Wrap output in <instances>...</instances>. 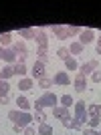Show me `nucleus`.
I'll return each instance as SVG.
<instances>
[{
	"mask_svg": "<svg viewBox=\"0 0 101 135\" xmlns=\"http://www.w3.org/2000/svg\"><path fill=\"white\" fill-rule=\"evenodd\" d=\"M97 55H99V56H101V46H97Z\"/></svg>",
	"mask_w": 101,
	"mask_h": 135,
	"instance_id": "nucleus-41",
	"label": "nucleus"
},
{
	"mask_svg": "<svg viewBox=\"0 0 101 135\" xmlns=\"http://www.w3.org/2000/svg\"><path fill=\"white\" fill-rule=\"evenodd\" d=\"M97 69H99V62L93 59V61H89V62H83V65H79V73L87 77V75H91L93 71H97Z\"/></svg>",
	"mask_w": 101,
	"mask_h": 135,
	"instance_id": "nucleus-5",
	"label": "nucleus"
},
{
	"mask_svg": "<svg viewBox=\"0 0 101 135\" xmlns=\"http://www.w3.org/2000/svg\"><path fill=\"white\" fill-rule=\"evenodd\" d=\"M57 56H59L61 61H67L69 56H71V52H69L67 46H59V49H57Z\"/></svg>",
	"mask_w": 101,
	"mask_h": 135,
	"instance_id": "nucleus-25",
	"label": "nucleus"
},
{
	"mask_svg": "<svg viewBox=\"0 0 101 135\" xmlns=\"http://www.w3.org/2000/svg\"><path fill=\"white\" fill-rule=\"evenodd\" d=\"M81 30H83L81 26H73V24H71V26H67V32H69V36H75V34H81Z\"/></svg>",
	"mask_w": 101,
	"mask_h": 135,
	"instance_id": "nucleus-32",
	"label": "nucleus"
},
{
	"mask_svg": "<svg viewBox=\"0 0 101 135\" xmlns=\"http://www.w3.org/2000/svg\"><path fill=\"white\" fill-rule=\"evenodd\" d=\"M34 42L39 45V49H40V46H47V45H49V36H47V32L39 30V32L34 34Z\"/></svg>",
	"mask_w": 101,
	"mask_h": 135,
	"instance_id": "nucleus-14",
	"label": "nucleus"
},
{
	"mask_svg": "<svg viewBox=\"0 0 101 135\" xmlns=\"http://www.w3.org/2000/svg\"><path fill=\"white\" fill-rule=\"evenodd\" d=\"M33 121H39V125H40V123H47V115H45V111H34Z\"/></svg>",
	"mask_w": 101,
	"mask_h": 135,
	"instance_id": "nucleus-28",
	"label": "nucleus"
},
{
	"mask_svg": "<svg viewBox=\"0 0 101 135\" xmlns=\"http://www.w3.org/2000/svg\"><path fill=\"white\" fill-rule=\"evenodd\" d=\"M24 135H36V131H34V127H33V125H28L26 129H24Z\"/></svg>",
	"mask_w": 101,
	"mask_h": 135,
	"instance_id": "nucleus-37",
	"label": "nucleus"
},
{
	"mask_svg": "<svg viewBox=\"0 0 101 135\" xmlns=\"http://www.w3.org/2000/svg\"><path fill=\"white\" fill-rule=\"evenodd\" d=\"M36 135H53V125L50 123H40L39 129H36Z\"/></svg>",
	"mask_w": 101,
	"mask_h": 135,
	"instance_id": "nucleus-19",
	"label": "nucleus"
},
{
	"mask_svg": "<svg viewBox=\"0 0 101 135\" xmlns=\"http://www.w3.org/2000/svg\"><path fill=\"white\" fill-rule=\"evenodd\" d=\"M97 46H101V34H99V40H97Z\"/></svg>",
	"mask_w": 101,
	"mask_h": 135,
	"instance_id": "nucleus-42",
	"label": "nucleus"
},
{
	"mask_svg": "<svg viewBox=\"0 0 101 135\" xmlns=\"http://www.w3.org/2000/svg\"><path fill=\"white\" fill-rule=\"evenodd\" d=\"M30 73H33V77H34L36 81L43 79V77H45V65H43V62H39V61H34L33 69H30Z\"/></svg>",
	"mask_w": 101,
	"mask_h": 135,
	"instance_id": "nucleus-10",
	"label": "nucleus"
},
{
	"mask_svg": "<svg viewBox=\"0 0 101 135\" xmlns=\"http://www.w3.org/2000/svg\"><path fill=\"white\" fill-rule=\"evenodd\" d=\"M28 125H33V115L26 113V111H20V113H18V121L12 125V129L16 131V133H20V131L26 129Z\"/></svg>",
	"mask_w": 101,
	"mask_h": 135,
	"instance_id": "nucleus-1",
	"label": "nucleus"
},
{
	"mask_svg": "<svg viewBox=\"0 0 101 135\" xmlns=\"http://www.w3.org/2000/svg\"><path fill=\"white\" fill-rule=\"evenodd\" d=\"M63 62H65V69H67V71H79V61L75 56H69L67 61H63Z\"/></svg>",
	"mask_w": 101,
	"mask_h": 135,
	"instance_id": "nucleus-17",
	"label": "nucleus"
},
{
	"mask_svg": "<svg viewBox=\"0 0 101 135\" xmlns=\"http://www.w3.org/2000/svg\"><path fill=\"white\" fill-rule=\"evenodd\" d=\"M10 42H12V34L10 32H2L0 34V46H2V49H8Z\"/></svg>",
	"mask_w": 101,
	"mask_h": 135,
	"instance_id": "nucleus-24",
	"label": "nucleus"
},
{
	"mask_svg": "<svg viewBox=\"0 0 101 135\" xmlns=\"http://www.w3.org/2000/svg\"><path fill=\"white\" fill-rule=\"evenodd\" d=\"M8 91H10V83L8 81H0V95L8 97Z\"/></svg>",
	"mask_w": 101,
	"mask_h": 135,
	"instance_id": "nucleus-29",
	"label": "nucleus"
},
{
	"mask_svg": "<svg viewBox=\"0 0 101 135\" xmlns=\"http://www.w3.org/2000/svg\"><path fill=\"white\" fill-rule=\"evenodd\" d=\"M16 105H18V111H26V113H30V101H28L24 95H18L16 97Z\"/></svg>",
	"mask_w": 101,
	"mask_h": 135,
	"instance_id": "nucleus-12",
	"label": "nucleus"
},
{
	"mask_svg": "<svg viewBox=\"0 0 101 135\" xmlns=\"http://www.w3.org/2000/svg\"><path fill=\"white\" fill-rule=\"evenodd\" d=\"M85 105H87V103H85L83 99H81V101H75V105H73V107H75V117L87 123V121H89V115H87V107H85Z\"/></svg>",
	"mask_w": 101,
	"mask_h": 135,
	"instance_id": "nucleus-3",
	"label": "nucleus"
},
{
	"mask_svg": "<svg viewBox=\"0 0 101 135\" xmlns=\"http://www.w3.org/2000/svg\"><path fill=\"white\" fill-rule=\"evenodd\" d=\"M36 56H39V59H36L39 62L47 65V62H49V51H47V46H40L39 51H36Z\"/></svg>",
	"mask_w": 101,
	"mask_h": 135,
	"instance_id": "nucleus-16",
	"label": "nucleus"
},
{
	"mask_svg": "<svg viewBox=\"0 0 101 135\" xmlns=\"http://www.w3.org/2000/svg\"><path fill=\"white\" fill-rule=\"evenodd\" d=\"M36 101L43 105V109H45V107H57V105H59V97H57L53 91H45Z\"/></svg>",
	"mask_w": 101,
	"mask_h": 135,
	"instance_id": "nucleus-2",
	"label": "nucleus"
},
{
	"mask_svg": "<svg viewBox=\"0 0 101 135\" xmlns=\"http://www.w3.org/2000/svg\"><path fill=\"white\" fill-rule=\"evenodd\" d=\"M99 135H101V131H99Z\"/></svg>",
	"mask_w": 101,
	"mask_h": 135,
	"instance_id": "nucleus-43",
	"label": "nucleus"
},
{
	"mask_svg": "<svg viewBox=\"0 0 101 135\" xmlns=\"http://www.w3.org/2000/svg\"><path fill=\"white\" fill-rule=\"evenodd\" d=\"M12 51L16 52V55H26V45H24L22 40H16V42L12 45Z\"/></svg>",
	"mask_w": 101,
	"mask_h": 135,
	"instance_id": "nucleus-23",
	"label": "nucleus"
},
{
	"mask_svg": "<svg viewBox=\"0 0 101 135\" xmlns=\"http://www.w3.org/2000/svg\"><path fill=\"white\" fill-rule=\"evenodd\" d=\"M26 61V55H18V62H24Z\"/></svg>",
	"mask_w": 101,
	"mask_h": 135,
	"instance_id": "nucleus-39",
	"label": "nucleus"
},
{
	"mask_svg": "<svg viewBox=\"0 0 101 135\" xmlns=\"http://www.w3.org/2000/svg\"><path fill=\"white\" fill-rule=\"evenodd\" d=\"M36 83H39L40 89H47V91H49V89H50V85H53V79H49V77H43V79H39Z\"/></svg>",
	"mask_w": 101,
	"mask_h": 135,
	"instance_id": "nucleus-27",
	"label": "nucleus"
},
{
	"mask_svg": "<svg viewBox=\"0 0 101 135\" xmlns=\"http://www.w3.org/2000/svg\"><path fill=\"white\" fill-rule=\"evenodd\" d=\"M83 135H99V131H97V129H89V127H87V129H83Z\"/></svg>",
	"mask_w": 101,
	"mask_h": 135,
	"instance_id": "nucleus-36",
	"label": "nucleus"
},
{
	"mask_svg": "<svg viewBox=\"0 0 101 135\" xmlns=\"http://www.w3.org/2000/svg\"><path fill=\"white\" fill-rule=\"evenodd\" d=\"M33 87H34V79H30V77H22V79L18 81V91H22V93L30 91Z\"/></svg>",
	"mask_w": 101,
	"mask_h": 135,
	"instance_id": "nucleus-11",
	"label": "nucleus"
},
{
	"mask_svg": "<svg viewBox=\"0 0 101 135\" xmlns=\"http://www.w3.org/2000/svg\"><path fill=\"white\" fill-rule=\"evenodd\" d=\"M14 75H18V77H20V79H22L24 75L28 73V69H26V65H24V62H16V65H14Z\"/></svg>",
	"mask_w": 101,
	"mask_h": 135,
	"instance_id": "nucleus-21",
	"label": "nucleus"
},
{
	"mask_svg": "<svg viewBox=\"0 0 101 135\" xmlns=\"http://www.w3.org/2000/svg\"><path fill=\"white\" fill-rule=\"evenodd\" d=\"M83 125H85V121H81V119H77V117H73V119H71V129H85V127H83Z\"/></svg>",
	"mask_w": 101,
	"mask_h": 135,
	"instance_id": "nucleus-30",
	"label": "nucleus"
},
{
	"mask_svg": "<svg viewBox=\"0 0 101 135\" xmlns=\"http://www.w3.org/2000/svg\"><path fill=\"white\" fill-rule=\"evenodd\" d=\"M73 87H75V91L83 93V91L87 89V77L81 75V73H77V77H75V81H73Z\"/></svg>",
	"mask_w": 101,
	"mask_h": 135,
	"instance_id": "nucleus-8",
	"label": "nucleus"
},
{
	"mask_svg": "<svg viewBox=\"0 0 101 135\" xmlns=\"http://www.w3.org/2000/svg\"><path fill=\"white\" fill-rule=\"evenodd\" d=\"M18 34H20V36H22V38H34V28H20V30H18Z\"/></svg>",
	"mask_w": 101,
	"mask_h": 135,
	"instance_id": "nucleus-26",
	"label": "nucleus"
},
{
	"mask_svg": "<svg viewBox=\"0 0 101 135\" xmlns=\"http://www.w3.org/2000/svg\"><path fill=\"white\" fill-rule=\"evenodd\" d=\"M71 115H67V117H63V119H59V121H61V125L63 127H65V129H71Z\"/></svg>",
	"mask_w": 101,
	"mask_h": 135,
	"instance_id": "nucleus-33",
	"label": "nucleus"
},
{
	"mask_svg": "<svg viewBox=\"0 0 101 135\" xmlns=\"http://www.w3.org/2000/svg\"><path fill=\"white\" fill-rule=\"evenodd\" d=\"M93 40H95V30L93 28H83L81 34H79V42L85 46V45H89V42H93Z\"/></svg>",
	"mask_w": 101,
	"mask_h": 135,
	"instance_id": "nucleus-4",
	"label": "nucleus"
},
{
	"mask_svg": "<svg viewBox=\"0 0 101 135\" xmlns=\"http://www.w3.org/2000/svg\"><path fill=\"white\" fill-rule=\"evenodd\" d=\"M18 113H20V111H10V113H8V119L12 121V125L18 121Z\"/></svg>",
	"mask_w": 101,
	"mask_h": 135,
	"instance_id": "nucleus-35",
	"label": "nucleus"
},
{
	"mask_svg": "<svg viewBox=\"0 0 101 135\" xmlns=\"http://www.w3.org/2000/svg\"><path fill=\"white\" fill-rule=\"evenodd\" d=\"M89 129H97L99 127V123H101V117H89Z\"/></svg>",
	"mask_w": 101,
	"mask_h": 135,
	"instance_id": "nucleus-31",
	"label": "nucleus"
},
{
	"mask_svg": "<svg viewBox=\"0 0 101 135\" xmlns=\"http://www.w3.org/2000/svg\"><path fill=\"white\" fill-rule=\"evenodd\" d=\"M0 81H2V79H0Z\"/></svg>",
	"mask_w": 101,
	"mask_h": 135,
	"instance_id": "nucleus-44",
	"label": "nucleus"
},
{
	"mask_svg": "<svg viewBox=\"0 0 101 135\" xmlns=\"http://www.w3.org/2000/svg\"><path fill=\"white\" fill-rule=\"evenodd\" d=\"M71 83V77H69L67 71H61V73H55L53 77V85H63V87H67Z\"/></svg>",
	"mask_w": 101,
	"mask_h": 135,
	"instance_id": "nucleus-7",
	"label": "nucleus"
},
{
	"mask_svg": "<svg viewBox=\"0 0 101 135\" xmlns=\"http://www.w3.org/2000/svg\"><path fill=\"white\" fill-rule=\"evenodd\" d=\"M2 56H4V49L0 46V61H2Z\"/></svg>",
	"mask_w": 101,
	"mask_h": 135,
	"instance_id": "nucleus-40",
	"label": "nucleus"
},
{
	"mask_svg": "<svg viewBox=\"0 0 101 135\" xmlns=\"http://www.w3.org/2000/svg\"><path fill=\"white\" fill-rule=\"evenodd\" d=\"M6 103H8V97H2V95H0V105H6Z\"/></svg>",
	"mask_w": 101,
	"mask_h": 135,
	"instance_id": "nucleus-38",
	"label": "nucleus"
},
{
	"mask_svg": "<svg viewBox=\"0 0 101 135\" xmlns=\"http://www.w3.org/2000/svg\"><path fill=\"white\" fill-rule=\"evenodd\" d=\"M2 61L6 62V65H10V67H14L18 62V55L14 51H12V46H8V49H4V56H2Z\"/></svg>",
	"mask_w": 101,
	"mask_h": 135,
	"instance_id": "nucleus-6",
	"label": "nucleus"
},
{
	"mask_svg": "<svg viewBox=\"0 0 101 135\" xmlns=\"http://www.w3.org/2000/svg\"><path fill=\"white\" fill-rule=\"evenodd\" d=\"M87 115H89V117H101V105H99V103H95V105H89V109H87Z\"/></svg>",
	"mask_w": 101,
	"mask_h": 135,
	"instance_id": "nucleus-22",
	"label": "nucleus"
},
{
	"mask_svg": "<svg viewBox=\"0 0 101 135\" xmlns=\"http://www.w3.org/2000/svg\"><path fill=\"white\" fill-rule=\"evenodd\" d=\"M50 30L57 34V38L59 40H67L69 38V32H67V26H61V24H53Z\"/></svg>",
	"mask_w": 101,
	"mask_h": 135,
	"instance_id": "nucleus-9",
	"label": "nucleus"
},
{
	"mask_svg": "<svg viewBox=\"0 0 101 135\" xmlns=\"http://www.w3.org/2000/svg\"><path fill=\"white\" fill-rule=\"evenodd\" d=\"M59 105H61V107H71V105H75V99L71 95H67V93H65V95L63 97H59Z\"/></svg>",
	"mask_w": 101,
	"mask_h": 135,
	"instance_id": "nucleus-18",
	"label": "nucleus"
},
{
	"mask_svg": "<svg viewBox=\"0 0 101 135\" xmlns=\"http://www.w3.org/2000/svg\"><path fill=\"white\" fill-rule=\"evenodd\" d=\"M10 77H14V69H12L10 65H6V67L0 71V79H2V81H8Z\"/></svg>",
	"mask_w": 101,
	"mask_h": 135,
	"instance_id": "nucleus-20",
	"label": "nucleus"
},
{
	"mask_svg": "<svg viewBox=\"0 0 101 135\" xmlns=\"http://www.w3.org/2000/svg\"><path fill=\"white\" fill-rule=\"evenodd\" d=\"M53 115H55L57 119H63V117H67V115H71L69 113L67 107H61V105H57V107H53Z\"/></svg>",
	"mask_w": 101,
	"mask_h": 135,
	"instance_id": "nucleus-15",
	"label": "nucleus"
},
{
	"mask_svg": "<svg viewBox=\"0 0 101 135\" xmlns=\"http://www.w3.org/2000/svg\"><path fill=\"white\" fill-rule=\"evenodd\" d=\"M91 81H93V83H101V71H99V69L91 73Z\"/></svg>",
	"mask_w": 101,
	"mask_h": 135,
	"instance_id": "nucleus-34",
	"label": "nucleus"
},
{
	"mask_svg": "<svg viewBox=\"0 0 101 135\" xmlns=\"http://www.w3.org/2000/svg\"><path fill=\"white\" fill-rule=\"evenodd\" d=\"M83 49L85 46L79 42V40H73L71 45H69V52H71V56H79L81 52H83Z\"/></svg>",
	"mask_w": 101,
	"mask_h": 135,
	"instance_id": "nucleus-13",
	"label": "nucleus"
}]
</instances>
